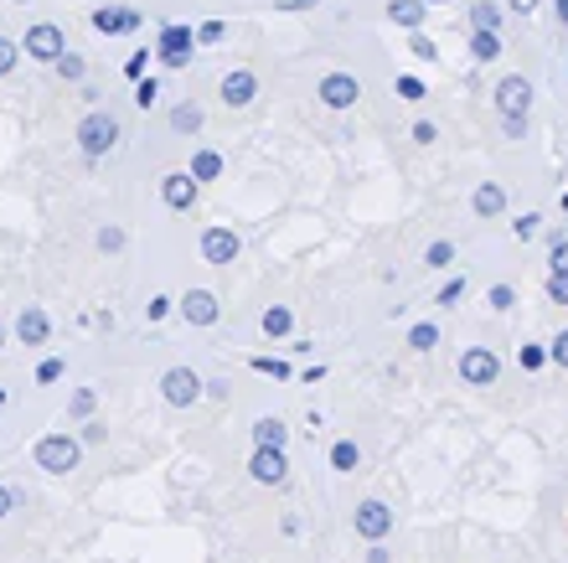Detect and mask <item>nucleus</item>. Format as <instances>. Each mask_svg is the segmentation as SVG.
<instances>
[{
  "label": "nucleus",
  "mask_w": 568,
  "mask_h": 563,
  "mask_svg": "<svg viewBox=\"0 0 568 563\" xmlns=\"http://www.w3.org/2000/svg\"><path fill=\"white\" fill-rule=\"evenodd\" d=\"M527 103H533V84L527 78H502L496 84V109H502V124L512 135H522V124H527Z\"/></svg>",
  "instance_id": "obj_1"
},
{
  "label": "nucleus",
  "mask_w": 568,
  "mask_h": 563,
  "mask_svg": "<svg viewBox=\"0 0 568 563\" xmlns=\"http://www.w3.org/2000/svg\"><path fill=\"white\" fill-rule=\"evenodd\" d=\"M114 140H119V120L103 114V109H94V114L78 124V145H84V155H94V161L114 151Z\"/></svg>",
  "instance_id": "obj_2"
},
{
  "label": "nucleus",
  "mask_w": 568,
  "mask_h": 563,
  "mask_svg": "<svg viewBox=\"0 0 568 563\" xmlns=\"http://www.w3.org/2000/svg\"><path fill=\"white\" fill-rule=\"evenodd\" d=\"M36 465L52 471V476H67V471L78 465V440H67V434H47V440H36Z\"/></svg>",
  "instance_id": "obj_3"
},
{
  "label": "nucleus",
  "mask_w": 568,
  "mask_h": 563,
  "mask_svg": "<svg viewBox=\"0 0 568 563\" xmlns=\"http://www.w3.org/2000/svg\"><path fill=\"white\" fill-rule=\"evenodd\" d=\"M357 99H362V84H357L351 73H326V78H320V103H326V109H351Z\"/></svg>",
  "instance_id": "obj_4"
},
{
  "label": "nucleus",
  "mask_w": 568,
  "mask_h": 563,
  "mask_svg": "<svg viewBox=\"0 0 568 563\" xmlns=\"http://www.w3.org/2000/svg\"><path fill=\"white\" fill-rule=\"evenodd\" d=\"M63 52H67V42H63V32H57L52 21H42V26L26 32V57H36V63H57Z\"/></svg>",
  "instance_id": "obj_5"
},
{
  "label": "nucleus",
  "mask_w": 568,
  "mask_h": 563,
  "mask_svg": "<svg viewBox=\"0 0 568 563\" xmlns=\"http://www.w3.org/2000/svg\"><path fill=\"white\" fill-rule=\"evenodd\" d=\"M161 388H166V404L186 409V404H197L201 398V377L192 373V367H171V373L161 377Z\"/></svg>",
  "instance_id": "obj_6"
},
{
  "label": "nucleus",
  "mask_w": 568,
  "mask_h": 563,
  "mask_svg": "<svg viewBox=\"0 0 568 563\" xmlns=\"http://www.w3.org/2000/svg\"><path fill=\"white\" fill-rule=\"evenodd\" d=\"M192 47H197L192 26H166V32H161V63H166V68H186V63H192Z\"/></svg>",
  "instance_id": "obj_7"
},
{
  "label": "nucleus",
  "mask_w": 568,
  "mask_h": 563,
  "mask_svg": "<svg viewBox=\"0 0 568 563\" xmlns=\"http://www.w3.org/2000/svg\"><path fill=\"white\" fill-rule=\"evenodd\" d=\"M134 26H140V11H130V5H103L99 16H94V32H103V36H124Z\"/></svg>",
  "instance_id": "obj_8"
},
{
  "label": "nucleus",
  "mask_w": 568,
  "mask_h": 563,
  "mask_svg": "<svg viewBox=\"0 0 568 563\" xmlns=\"http://www.w3.org/2000/svg\"><path fill=\"white\" fill-rule=\"evenodd\" d=\"M253 93H259V78H253L249 68H233L228 78H222V103L243 109V103H253Z\"/></svg>",
  "instance_id": "obj_9"
},
{
  "label": "nucleus",
  "mask_w": 568,
  "mask_h": 563,
  "mask_svg": "<svg viewBox=\"0 0 568 563\" xmlns=\"http://www.w3.org/2000/svg\"><path fill=\"white\" fill-rule=\"evenodd\" d=\"M161 197H166V207L186 212V207H192V197H197V176H192V172H171L166 181H161Z\"/></svg>",
  "instance_id": "obj_10"
},
{
  "label": "nucleus",
  "mask_w": 568,
  "mask_h": 563,
  "mask_svg": "<svg viewBox=\"0 0 568 563\" xmlns=\"http://www.w3.org/2000/svg\"><path fill=\"white\" fill-rule=\"evenodd\" d=\"M460 377L466 383H496V357L485 346H470L466 357H460Z\"/></svg>",
  "instance_id": "obj_11"
},
{
  "label": "nucleus",
  "mask_w": 568,
  "mask_h": 563,
  "mask_svg": "<svg viewBox=\"0 0 568 563\" xmlns=\"http://www.w3.org/2000/svg\"><path fill=\"white\" fill-rule=\"evenodd\" d=\"M201 254H207V264H233V258H238V239L228 233V228H207Z\"/></svg>",
  "instance_id": "obj_12"
},
{
  "label": "nucleus",
  "mask_w": 568,
  "mask_h": 563,
  "mask_svg": "<svg viewBox=\"0 0 568 563\" xmlns=\"http://www.w3.org/2000/svg\"><path fill=\"white\" fill-rule=\"evenodd\" d=\"M253 481H264V486H280L284 481V455L280 450H269V444H259V450H253Z\"/></svg>",
  "instance_id": "obj_13"
},
{
  "label": "nucleus",
  "mask_w": 568,
  "mask_h": 563,
  "mask_svg": "<svg viewBox=\"0 0 568 563\" xmlns=\"http://www.w3.org/2000/svg\"><path fill=\"white\" fill-rule=\"evenodd\" d=\"M387 528H393V517H387L383 501H368V507H357V532H362V538H383Z\"/></svg>",
  "instance_id": "obj_14"
},
{
  "label": "nucleus",
  "mask_w": 568,
  "mask_h": 563,
  "mask_svg": "<svg viewBox=\"0 0 568 563\" xmlns=\"http://www.w3.org/2000/svg\"><path fill=\"white\" fill-rule=\"evenodd\" d=\"M17 336H21V342H26V346H42V342H47V310H36V306H26V310H21Z\"/></svg>",
  "instance_id": "obj_15"
},
{
  "label": "nucleus",
  "mask_w": 568,
  "mask_h": 563,
  "mask_svg": "<svg viewBox=\"0 0 568 563\" xmlns=\"http://www.w3.org/2000/svg\"><path fill=\"white\" fill-rule=\"evenodd\" d=\"M182 310H186V321H197V325H212V321H218V300H212L207 290H192V295L182 300Z\"/></svg>",
  "instance_id": "obj_16"
},
{
  "label": "nucleus",
  "mask_w": 568,
  "mask_h": 563,
  "mask_svg": "<svg viewBox=\"0 0 568 563\" xmlns=\"http://www.w3.org/2000/svg\"><path fill=\"white\" fill-rule=\"evenodd\" d=\"M387 16L398 21L403 32H418L424 26V0H387Z\"/></svg>",
  "instance_id": "obj_17"
},
{
  "label": "nucleus",
  "mask_w": 568,
  "mask_h": 563,
  "mask_svg": "<svg viewBox=\"0 0 568 563\" xmlns=\"http://www.w3.org/2000/svg\"><path fill=\"white\" fill-rule=\"evenodd\" d=\"M470 52H476V63H491V57H502V36L491 32V26H476V36H470Z\"/></svg>",
  "instance_id": "obj_18"
},
{
  "label": "nucleus",
  "mask_w": 568,
  "mask_h": 563,
  "mask_svg": "<svg viewBox=\"0 0 568 563\" xmlns=\"http://www.w3.org/2000/svg\"><path fill=\"white\" fill-rule=\"evenodd\" d=\"M218 172H222V155L218 151H197V155H192V176H197V181H212Z\"/></svg>",
  "instance_id": "obj_19"
},
{
  "label": "nucleus",
  "mask_w": 568,
  "mask_h": 563,
  "mask_svg": "<svg viewBox=\"0 0 568 563\" xmlns=\"http://www.w3.org/2000/svg\"><path fill=\"white\" fill-rule=\"evenodd\" d=\"M502 207H506V191L502 187H481V191H476V212H481V218H496Z\"/></svg>",
  "instance_id": "obj_20"
},
{
  "label": "nucleus",
  "mask_w": 568,
  "mask_h": 563,
  "mask_svg": "<svg viewBox=\"0 0 568 563\" xmlns=\"http://www.w3.org/2000/svg\"><path fill=\"white\" fill-rule=\"evenodd\" d=\"M253 440L269 444V450H284V424L280 419H259V424H253Z\"/></svg>",
  "instance_id": "obj_21"
},
{
  "label": "nucleus",
  "mask_w": 568,
  "mask_h": 563,
  "mask_svg": "<svg viewBox=\"0 0 568 563\" xmlns=\"http://www.w3.org/2000/svg\"><path fill=\"white\" fill-rule=\"evenodd\" d=\"M435 342H439V325H429V321L408 331V346H418V352H429V346H435Z\"/></svg>",
  "instance_id": "obj_22"
},
{
  "label": "nucleus",
  "mask_w": 568,
  "mask_h": 563,
  "mask_svg": "<svg viewBox=\"0 0 568 563\" xmlns=\"http://www.w3.org/2000/svg\"><path fill=\"white\" fill-rule=\"evenodd\" d=\"M171 124H176V130H201V109L197 103H182V109L171 114Z\"/></svg>",
  "instance_id": "obj_23"
},
{
  "label": "nucleus",
  "mask_w": 568,
  "mask_h": 563,
  "mask_svg": "<svg viewBox=\"0 0 568 563\" xmlns=\"http://www.w3.org/2000/svg\"><path fill=\"white\" fill-rule=\"evenodd\" d=\"M331 465H336V471H357V444H351V440L336 444V450H331Z\"/></svg>",
  "instance_id": "obj_24"
},
{
  "label": "nucleus",
  "mask_w": 568,
  "mask_h": 563,
  "mask_svg": "<svg viewBox=\"0 0 568 563\" xmlns=\"http://www.w3.org/2000/svg\"><path fill=\"white\" fill-rule=\"evenodd\" d=\"M264 331H269V336H284V331H290V310H284V306L264 310Z\"/></svg>",
  "instance_id": "obj_25"
},
{
  "label": "nucleus",
  "mask_w": 568,
  "mask_h": 563,
  "mask_svg": "<svg viewBox=\"0 0 568 563\" xmlns=\"http://www.w3.org/2000/svg\"><path fill=\"white\" fill-rule=\"evenodd\" d=\"M52 68L63 73V78H73V84H78V78H84V57H73V52H63V57H57Z\"/></svg>",
  "instance_id": "obj_26"
},
{
  "label": "nucleus",
  "mask_w": 568,
  "mask_h": 563,
  "mask_svg": "<svg viewBox=\"0 0 568 563\" xmlns=\"http://www.w3.org/2000/svg\"><path fill=\"white\" fill-rule=\"evenodd\" d=\"M155 99H161V84H155V78H140V88H134V103H140V109H151Z\"/></svg>",
  "instance_id": "obj_27"
},
{
  "label": "nucleus",
  "mask_w": 568,
  "mask_h": 563,
  "mask_svg": "<svg viewBox=\"0 0 568 563\" xmlns=\"http://www.w3.org/2000/svg\"><path fill=\"white\" fill-rule=\"evenodd\" d=\"M470 16H476V26H491V32H496V26H502V5H476Z\"/></svg>",
  "instance_id": "obj_28"
},
{
  "label": "nucleus",
  "mask_w": 568,
  "mask_h": 563,
  "mask_svg": "<svg viewBox=\"0 0 568 563\" xmlns=\"http://www.w3.org/2000/svg\"><path fill=\"white\" fill-rule=\"evenodd\" d=\"M17 57H21V47H17V42H6V36H0V78H6L11 68H17Z\"/></svg>",
  "instance_id": "obj_29"
},
{
  "label": "nucleus",
  "mask_w": 568,
  "mask_h": 563,
  "mask_svg": "<svg viewBox=\"0 0 568 563\" xmlns=\"http://www.w3.org/2000/svg\"><path fill=\"white\" fill-rule=\"evenodd\" d=\"M398 93H403V99H424V84H418L414 73H403V78H398Z\"/></svg>",
  "instance_id": "obj_30"
},
{
  "label": "nucleus",
  "mask_w": 568,
  "mask_h": 563,
  "mask_svg": "<svg viewBox=\"0 0 568 563\" xmlns=\"http://www.w3.org/2000/svg\"><path fill=\"white\" fill-rule=\"evenodd\" d=\"M548 295L558 300V306H568V274H553V279H548Z\"/></svg>",
  "instance_id": "obj_31"
},
{
  "label": "nucleus",
  "mask_w": 568,
  "mask_h": 563,
  "mask_svg": "<svg viewBox=\"0 0 568 563\" xmlns=\"http://www.w3.org/2000/svg\"><path fill=\"white\" fill-rule=\"evenodd\" d=\"M414 57H424V63H435V42L424 32H414Z\"/></svg>",
  "instance_id": "obj_32"
},
{
  "label": "nucleus",
  "mask_w": 568,
  "mask_h": 563,
  "mask_svg": "<svg viewBox=\"0 0 568 563\" xmlns=\"http://www.w3.org/2000/svg\"><path fill=\"white\" fill-rule=\"evenodd\" d=\"M36 377H42V383H57V377H63V362H57V357H47V362H42V367H36Z\"/></svg>",
  "instance_id": "obj_33"
},
{
  "label": "nucleus",
  "mask_w": 568,
  "mask_h": 563,
  "mask_svg": "<svg viewBox=\"0 0 568 563\" xmlns=\"http://www.w3.org/2000/svg\"><path fill=\"white\" fill-rule=\"evenodd\" d=\"M553 274H568V243H553Z\"/></svg>",
  "instance_id": "obj_34"
},
{
  "label": "nucleus",
  "mask_w": 568,
  "mask_h": 563,
  "mask_svg": "<svg viewBox=\"0 0 568 563\" xmlns=\"http://www.w3.org/2000/svg\"><path fill=\"white\" fill-rule=\"evenodd\" d=\"M460 295H466V279H450V285H445V295H439V306H455Z\"/></svg>",
  "instance_id": "obj_35"
},
{
  "label": "nucleus",
  "mask_w": 568,
  "mask_h": 563,
  "mask_svg": "<svg viewBox=\"0 0 568 563\" xmlns=\"http://www.w3.org/2000/svg\"><path fill=\"white\" fill-rule=\"evenodd\" d=\"M197 42H222V21H201Z\"/></svg>",
  "instance_id": "obj_36"
},
{
  "label": "nucleus",
  "mask_w": 568,
  "mask_h": 563,
  "mask_svg": "<svg viewBox=\"0 0 568 563\" xmlns=\"http://www.w3.org/2000/svg\"><path fill=\"white\" fill-rule=\"evenodd\" d=\"M99 249H124V233H119V228H103V233H99Z\"/></svg>",
  "instance_id": "obj_37"
},
{
  "label": "nucleus",
  "mask_w": 568,
  "mask_h": 563,
  "mask_svg": "<svg viewBox=\"0 0 568 563\" xmlns=\"http://www.w3.org/2000/svg\"><path fill=\"white\" fill-rule=\"evenodd\" d=\"M450 258H455L450 243H435V249H429V264H435V269H439V264H450Z\"/></svg>",
  "instance_id": "obj_38"
},
{
  "label": "nucleus",
  "mask_w": 568,
  "mask_h": 563,
  "mask_svg": "<svg viewBox=\"0 0 568 563\" xmlns=\"http://www.w3.org/2000/svg\"><path fill=\"white\" fill-rule=\"evenodd\" d=\"M145 57H151V52H134L130 63H124V73H130V78H145Z\"/></svg>",
  "instance_id": "obj_39"
},
{
  "label": "nucleus",
  "mask_w": 568,
  "mask_h": 563,
  "mask_svg": "<svg viewBox=\"0 0 568 563\" xmlns=\"http://www.w3.org/2000/svg\"><path fill=\"white\" fill-rule=\"evenodd\" d=\"M548 362V352H537V346H522V367H543Z\"/></svg>",
  "instance_id": "obj_40"
},
{
  "label": "nucleus",
  "mask_w": 568,
  "mask_h": 563,
  "mask_svg": "<svg viewBox=\"0 0 568 563\" xmlns=\"http://www.w3.org/2000/svg\"><path fill=\"white\" fill-rule=\"evenodd\" d=\"M512 300H517V295L506 290V285H496V290H491V306H496V310H506V306H512Z\"/></svg>",
  "instance_id": "obj_41"
},
{
  "label": "nucleus",
  "mask_w": 568,
  "mask_h": 563,
  "mask_svg": "<svg viewBox=\"0 0 568 563\" xmlns=\"http://www.w3.org/2000/svg\"><path fill=\"white\" fill-rule=\"evenodd\" d=\"M548 357H553V362H564V367H568V331H564V336H558V342H553V352H548Z\"/></svg>",
  "instance_id": "obj_42"
},
{
  "label": "nucleus",
  "mask_w": 568,
  "mask_h": 563,
  "mask_svg": "<svg viewBox=\"0 0 568 563\" xmlns=\"http://www.w3.org/2000/svg\"><path fill=\"white\" fill-rule=\"evenodd\" d=\"M253 367H259V373H274V377H284V373H290L284 362H269V357H259V362H253Z\"/></svg>",
  "instance_id": "obj_43"
},
{
  "label": "nucleus",
  "mask_w": 568,
  "mask_h": 563,
  "mask_svg": "<svg viewBox=\"0 0 568 563\" xmlns=\"http://www.w3.org/2000/svg\"><path fill=\"white\" fill-rule=\"evenodd\" d=\"M11 507H17V496H11V486H0V517L11 512Z\"/></svg>",
  "instance_id": "obj_44"
},
{
  "label": "nucleus",
  "mask_w": 568,
  "mask_h": 563,
  "mask_svg": "<svg viewBox=\"0 0 568 563\" xmlns=\"http://www.w3.org/2000/svg\"><path fill=\"white\" fill-rule=\"evenodd\" d=\"M512 5H517V11H533V5H537V0H512Z\"/></svg>",
  "instance_id": "obj_45"
},
{
  "label": "nucleus",
  "mask_w": 568,
  "mask_h": 563,
  "mask_svg": "<svg viewBox=\"0 0 568 563\" xmlns=\"http://www.w3.org/2000/svg\"><path fill=\"white\" fill-rule=\"evenodd\" d=\"M558 16H564V21H568V0H558Z\"/></svg>",
  "instance_id": "obj_46"
},
{
  "label": "nucleus",
  "mask_w": 568,
  "mask_h": 563,
  "mask_svg": "<svg viewBox=\"0 0 568 563\" xmlns=\"http://www.w3.org/2000/svg\"><path fill=\"white\" fill-rule=\"evenodd\" d=\"M424 5H435V0H424ZM439 5H445V0H439Z\"/></svg>",
  "instance_id": "obj_47"
},
{
  "label": "nucleus",
  "mask_w": 568,
  "mask_h": 563,
  "mask_svg": "<svg viewBox=\"0 0 568 563\" xmlns=\"http://www.w3.org/2000/svg\"><path fill=\"white\" fill-rule=\"evenodd\" d=\"M0 342H6V336H0Z\"/></svg>",
  "instance_id": "obj_48"
}]
</instances>
